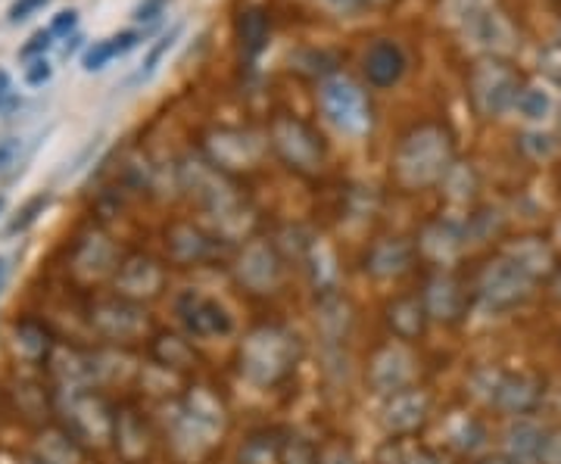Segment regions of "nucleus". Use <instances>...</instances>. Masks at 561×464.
Returning a JSON list of instances; mask_svg holds the SVG:
<instances>
[{
	"instance_id": "f257e3e1",
	"label": "nucleus",
	"mask_w": 561,
	"mask_h": 464,
	"mask_svg": "<svg viewBox=\"0 0 561 464\" xmlns=\"http://www.w3.org/2000/svg\"><path fill=\"white\" fill-rule=\"evenodd\" d=\"M456 165V135L446 121H419L397 143L390 175L405 194H419L434 184H443Z\"/></svg>"
},
{
	"instance_id": "f03ea898",
	"label": "nucleus",
	"mask_w": 561,
	"mask_h": 464,
	"mask_svg": "<svg viewBox=\"0 0 561 464\" xmlns=\"http://www.w3.org/2000/svg\"><path fill=\"white\" fill-rule=\"evenodd\" d=\"M181 187L197 200L203 216L213 224V234H219L225 243L247 237L253 224V209L238 184L228 178V172L216 169L209 160H194L181 165Z\"/></svg>"
},
{
	"instance_id": "7ed1b4c3",
	"label": "nucleus",
	"mask_w": 561,
	"mask_h": 464,
	"mask_svg": "<svg viewBox=\"0 0 561 464\" xmlns=\"http://www.w3.org/2000/svg\"><path fill=\"white\" fill-rule=\"evenodd\" d=\"M300 337L284 324H260L238 346V371L247 384L278 386L300 362Z\"/></svg>"
},
{
	"instance_id": "20e7f679",
	"label": "nucleus",
	"mask_w": 561,
	"mask_h": 464,
	"mask_svg": "<svg viewBox=\"0 0 561 464\" xmlns=\"http://www.w3.org/2000/svg\"><path fill=\"white\" fill-rule=\"evenodd\" d=\"M522 91V72L505 57H481L468 69V101L481 119H500Z\"/></svg>"
},
{
	"instance_id": "39448f33",
	"label": "nucleus",
	"mask_w": 561,
	"mask_h": 464,
	"mask_svg": "<svg viewBox=\"0 0 561 464\" xmlns=\"http://www.w3.org/2000/svg\"><path fill=\"white\" fill-rule=\"evenodd\" d=\"M268 147L275 150L278 156L290 172L297 175H319L324 169V160H328V150H324V141L321 135L302 121L300 116L294 113H278L272 125H268Z\"/></svg>"
},
{
	"instance_id": "423d86ee",
	"label": "nucleus",
	"mask_w": 561,
	"mask_h": 464,
	"mask_svg": "<svg viewBox=\"0 0 561 464\" xmlns=\"http://www.w3.org/2000/svg\"><path fill=\"white\" fill-rule=\"evenodd\" d=\"M540 281L537 271H530L527 265L518 263L512 253L502 250L496 259L483 265L478 281H474V297L493 312H505L530 300L534 287Z\"/></svg>"
},
{
	"instance_id": "0eeeda50",
	"label": "nucleus",
	"mask_w": 561,
	"mask_h": 464,
	"mask_svg": "<svg viewBox=\"0 0 561 464\" xmlns=\"http://www.w3.org/2000/svg\"><path fill=\"white\" fill-rule=\"evenodd\" d=\"M319 103L324 119L331 121L341 135L362 138L371 131V103L353 79L328 76L319 88Z\"/></svg>"
},
{
	"instance_id": "6e6552de",
	"label": "nucleus",
	"mask_w": 561,
	"mask_h": 464,
	"mask_svg": "<svg viewBox=\"0 0 561 464\" xmlns=\"http://www.w3.org/2000/svg\"><path fill=\"white\" fill-rule=\"evenodd\" d=\"M231 271H234V281L241 283L247 293L268 297V293H278L280 281H284V259H280L275 243L253 237L238 250Z\"/></svg>"
},
{
	"instance_id": "1a4fd4ad",
	"label": "nucleus",
	"mask_w": 561,
	"mask_h": 464,
	"mask_svg": "<svg viewBox=\"0 0 561 464\" xmlns=\"http://www.w3.org/2000/svg\"><path fill=\"white\" fill-rule=\"evenodd\" d=\"M265 143L256 131L247 128H213L206 135V156L221 172H241V169H256L265 153Z\"/></svg>"
},
{
	"instance_id": "9d476101",
	"label": "nucleus",
	"mask_w": 561,
	"mask_h": 464,
	"mask_svg": "<svg viewBox=\"0 0 561 464\" xmlns=\"http://www.w3.org/2000/svg\"><path fill=\"white\" fill-rule=\"evenodd\" d=\"M419 381V359L400 340H390L375 349L368 362V386L381 396H393Z\"/></svg>"
},
{
	"instance_id": "9b49d317",
	"label": "nucleus",
	"mask_w": 561,
	"mask_h": 464,
	"mask_svg": "<svg viewBox=\"0 0 561 464\" xmlns=\"http://www.w3.org/2000/svg\"><path fill=\"white\" fill-rule=\"evenodd\" d=\"M165 253L179 268H197L221 259L225 241L197 222H175L165 231Z\"/></svg>"
},
{
	"instance_id": "f8f14e48",
	"label": "nucleus",
	"mask_w": 561,
	"mask_h": 464,
	"mask_svg": "<svg viewBox=\"0 0 561 464\" xmlns=\"http://www.w3.org/2000/svg\"><path fill=\"white\" fill-rule=\"evenodd\" d=\"M179 318L187 330V337L197 340H216L234 334V315L213 297H203L197 290H187L179 297Z\"/></svg>"
},
{
	"instance_id": "ddd939ff",
	"label": "nucleus",
	"mask_w": 561,
	"mask_h": 464,
	"mask_svg": "<svg viewBox=\"0 0 561 464\" xmlns=\"http://www.w3.org/2000/svg\"><path fill=\"white\" fill-rule=\"evenodd\" d=\"M427 418H431V396L419 386L400 390L393 396H383L381 425L393 440L415 437L421 427L427 425Z\"/></svg>"
},
{
	"instance_id": "4468645a",
	"label": "nucleus",
	"mask_w": 561,
	"mask_h": 464,
	"mask_svg": "<svg viewBox=\"0 0 561 464\" xmlns=\"http://www.w3.org/2000/svg\"><path fill=\"white\" fill-rule=\"evenodd\" d=\"M483 399L505 415L524 418L542 399V384L530 374H490V384L483 390Z\"/></svg>"
},
{
	"instance_id": "2eb2a0df",
	"label": "nucleus",
	"mask_w": 561,
	"mask_h": 464,
	"mask_svg": "<svg viewBox=\"0 0 561 464\" xmlns=\"http://www.w3.org/2000/svg\"><path fill=\"white\" fill-rule=\"evenodd\" d=\"M421 300H424V309H427L431 322L456 324L468 312V305H471V290L453 271H443L440 268L437 275H431V281L424 283Z\"/></svg>"
},
{
	"instance_id": "dca6fc26",
	"label": "nucleus",
	"mask_w": 561,
	"mask_h": 464,
	"mask_svg": "<svg viewBox=\"0 0 561 464\" xmlns=\"http://www.w3.org/2000/svg\"><path fill=\"white\" fill-rule=\"evenodd\" d=\"M91 322L110 340H138L147 334V315L138 303L116 297V300H103L91 309Z\"/></svg>"
},
{
	"instance_id": "f3484780",
	"label": "nucleus",
	"mask_w": 561,
	"mask_h": 464,
	"mask_svg": "<svg viewBox=\"0 0 561 464\" xmlns=\"http://www.w3.org/2000/svg\"><path fill=\"white\" fill-rule=\"evenodd\" d=\"M415 259H419V243H412L409 237H381L365 253V275H371L375 281H393L409 275Z\"/></svg>"
},
{
	"instance_id": "a211bd4d",
	"label": "nucleus",
	"mask_w": 561,
	"mask_h": 464,
	"mask_svg": "<svg viewBox=\"0 0 561 464\" xmlns=\"http://www.w3.org/2000/svg\"><path fill=\"white\" fill-rule=\"evenodd\" d=\"M459 38L465 40L471 50L483 54V57H505V54H512V47L518 44V35H515L512 22L505 20V13H502L500 7L490 10V13H483L481 20L471 22L465 32H459Z\"/></svg>"
},
{
	"instance_id": "6ab92c4d",
	"label": "nucleus",
	"mask_w": 561,
	"mask_h": 464,
	"mask_svg": "<svg viewBox=\"0 0 561 464\" xmlns=\"http://www.w3.org/2000/svg\"><path fill=\"white\" fill-rule=\"evenodd\" d=\"M162 283H165V268H162L153 256H131L119 265L116 271V290L119 297L131 300V303H144L160 297Z\"/></svg>"
},
{
	"instance_id": "aec40b11",
	"label": "nucleus",
	"mask_w": 561,
	"mask_h": 464,
	"mask_svg": "<svg viewBox=\"0 0 561 464\" xmlns=\"http://www.w3.org/2000/svg\"><path fill=\"white\" fill-rule=\"evenodd\" d=\"M219 430H213L209 425H203L197 421L184 405L179 403L175 408V418H172V445H175V452H179L181 459H187V462H203L216 443H219Z\"/></svg>"
},
{
	"instance_id": "412c9836",
	"label": "nucleus",
	"mask_w": 561,
	"mask_h": 464,
	"mask_svg": "<svg viewBox=\"0 0 561 464\" xmlns=\"http://www.w3.org/2000/svg\"><path fill=\"white\" fill-rule=\"evenodd\" d=\"M468 246L465 241V224L449 222V219H437V222L424 224L419 237V256L431 259V263L443 268V265L456 263L461 250Z\"/></svg>"
},
{
	"instance_id": "4be33fe9",
	"label": "nucleus",
	"mask_w": 561,
	"mask_h": 464,
	"mask_svg": "<svg viewBox=\"0 0 561 464\" xmlns=\"http://www.w3.org/2000/svg\"><path fill=\"white\" fill-rule=\"evenodd\" d=\"M427 322H431V315L424 309L421 293H405V297H397L383 305V324L400 344H412V340L424 337Z\"/></svg>"
},
{
	"instance_id": "5701e85b",
	"label": "nucleus",
	"mask_w": 561,
	"mask_h": 464,
	"mask_svg": "<svg viewBox=\"0 0 561 464\" xmlns=\"http://www.w3.org/2000/svg\"><path fill=\"white\" fill-rule=\"evenodd\" d=\"M405 66H409V60H405L400 44L387 38L375 40L362 57V72H365L371 88H393L405 76Z\"/></svg>"
},
{
	"instance_id": "b1692460",
	"label": "nucleus",
	"mask_w": 561,
	"mask_h": 464,
	"mask_svg": "<svg viewBox=\"0 0 561 464\" xmlns=\"http://www.w3.org/2000/svg\"><path fill=\"white\" fill-rule=\"evenodd\" d=\"M69 415H72L76 433L81 440H91V443L110 440L113 430H116V418L106 411V405L101 399H94V396H84V393L69 396Z\"/></svg>"
},
{
	"instance_id": "393cba45",
	"label": "nucleus",
	"mask_w": 561,
	"mask_h": 464,
	"mask_svg": "<svg viewBox=\"0 0 561 464\" xmlns=\"http://www.w3.org/2000/svg\"><path fill=\"white\" fill-rule=\"evenodd\" d=\"M542 443H546V430L527 418L512 421L505 430V455L515 464H540Z\"/></svg>"
},
{
	"instance_id": "a878e982",
	"label": "nucleus",
	"mask_w": 561,
	"mask_h": 464,
	"mask_svg": "<svg viewBox=\"0 0 561 464\" xmlns=\"http://www.w3.org/2000/svg\"><path fill=\"white\" fill-rule=\"evenodd\" d=\"M316 324H319V330L331 344L343 340L350 324H353V309L346 303V297L334 293V290H324L319 305H316Z\"/></svg>"
},
{
	"instance_id": "bb28decb",
	"label": "nucleus",
	"mask_w": 561,
	"mask_h": 464,
	"mask_svg": "<svg viewBox=\"0 0 561 464\" xmlns=\"http://www.w3.org/2000/svg\"><path fill=\"white\" fill-rule=\"evenodd\" d=\"M238 44H241L243 60L253 62L268 44V13L262 7H243L238 13Z\"/></svg>"
},
{
	"instance_id": "cd10ccee",
	"label": "nucleus",
	"mask_w": 561,
	"mask_h": 464,
	"mask_svg": "<svg viewBox=\"0 0 561 464\" xmlns=\"http://www.w3.org/2000/svg\"><path fill=\"white\" fill-rule=\"evenodd\" d=\"M500 0H437V22L449 32H465L474 20H481L483 13L496 10Z\"/></svg>"
},
{
	"instance_id": "c85d7f7f",
	"label": "nucleus",
	"mask_w": 561,
	"mask_h": 464,
	"mask_svg": "<svg viewBox=\"0 0 561 464\" xmlns=\"http://www.w3.org/2000/svg\"><path fill=\"white\" fill-rule=\"evenodd\" d=\"M113 437H116V445H119L122 455L128 462L147 459V452H150V433H147V427H144V421H140L135 411H122L119 418H116Z\"/></svg>"
},
{
	"instance_id": "c756f323",
	"label": "nucleus",
	"mask_w": 561,
	"mask_h": 464,
	"mask_svg": "<svg viewBox=\"0 0 561 464\" xmlns=\"http://www.w3.org/2000/svg\"><path fill=\"white\" fill-rule=\"evenodd\" d=\"M153 356L162 368H172V371H191L197 364V349L181 334H160L153 344Z\"/></svg>"
},
{
	"instance_id": "7c9ffc66",
	"label": "nucleus",
	"mask_w": 561,
	"mask_h": 464,
	"mask_svg": "<svg viewBox=\"0 0 561 464\" xmlns=\"http://www.w3.org/2000/svg\"><path fill=\"white\" fill-rule=\"evenodd\" d=\"M79 268L84 275H103L110 271V263H113V243L106 241L103 234H88L79 246Z\"/></svg>"
},
{
	"instance_id": "2f4dec72",
	"label": "nucleus",
	"mask_w": 561,
	"mask_h": 464,
	"mask_svg": "<svg viewBox=\"0 0 561 464\" xmlns=\"http://www.w3.org/2000/svg\"><path fill=\"white\" fill-rule=\"evenodd\" d=\"M278 433H253L250 440H243L241 452H238V464H278Z\"/></svg>"
},
{
	"instance_id": "473e14b6",
	"label": "nucleus",
	"mask_w": 561,
	"mask_h": 464,
	"mask_svg": "<svg viewBox=\"0 0 561 464\" xmlns=\"http://www.w3.org/2000/svg\"><path fill=\"white\" fill-rule=\"evenodd\" d=\"M278 464H321V449L302 433H280Z\"/></svg>"
},
{
	"instance_id": "72a5a7b5",
	"label": "nucleus",
	"mask_w": 561,
	"mask_h": 464,
	"mask_svg": "<svg viewBox=\"0 0 561 464\" xmlns=\"http://www.w3.org/2000/svg\"><path fill=\"white\" fill-rule=\"evenodd\" d=\"M515 109H518L527 121H540L549 116L552 101H549V94L540 91V88H524L522 94H518V101H515Z\"/></svg>"
},
{
	"instance_id": "f704fd0d",
	"label": "nucleus",
	"mask_w": 561,
	"mask_h": 464,
	"mask_svg": "<svg viewBox=\"0 0 561 464\" xmlns=\"http://www.w3.org/2000/svg\"><path fill=\"white\" fill-rule=\"evenodd\" d=\"M119 57V47H116V40L106 38V40H94L88 50H84V57H81V66L88 69V72H98L103 69L110 60H116Z\"/></svg>"
},
{
	"instance_id": "c9c22d12",
	"label": "nucleus",
	"mask_w": 561,
	"mask_h": 464,
	"mask_svg": "<svg viewBox=\"0 0 561 464\" xmlns=\"http://www.w3.org/2000/svg\"><path fill=\"white\" fill-rule=\"evenodd\" d=\"M179 35H181V25H175V28H172L169 35H162V38L157 40V44H153V50L147 54V60H144V69H140V76H138L140 81L150 79V76H153V72L160 69L162 57H165V54H169V50L175 47V40H179Z\"/></svg>"
},
{
	"instance_id": "e433bc0d",
	"label": "nucleus",
	"mask_w": 561,
	"mask_h": 464,
	"mask_svg": "<svg viewBox=\"0 0 561 464\" xmlns=\"http://www.w3.org/2000/svg\"><path fill=\"white\" fill-rule=\"evenodd\" d=\"M522 150L530 160H552L556 156V141L549 135H522Z\"/></svg>"
},
{
	"instance_id": "4c0bfd02",
	"label": "nucleus",
	"mask_w": 561,
	"mask_h": 464,
	"mask_svg": "<svg viewBox=\"0 0 561 464\" xmlns=\"http://www.w3.org/2000/svg\"><path fill=\"white\" fill-rule=\"evenodd\" d=\"M44 206H47V194H41V197H35V200L25 202V209H22L20 216L10 222V228H7V231H10V234H22L25 228H32V224H35V219H38L41 212H44Z\"/></svg>"
},
{
	"instance_id": "58836bf2",
	"label": "nucleus",
	"mask_w": 561,
	"mask_h": 464,
	"mask_svg": "<svg viewBox=\"0 0 561 464\" xmlns=\"http://www.w3.org/2000/svg\"><path fill=\"white\" fill-rule=\"evenodd\" d=\"M50 38H54V35H50V28H47V32H35L32 38L22 44V50H20L22 60H41V57L50 50V44H54Z\"/></svg>"
},
{
	"instance_id": "ea45409f",
	"label": "nucleus",
	"mask_w": 561,
	"mask_h": 464,
	"mask_svg": "<svg viewBox=\"0 0 561 464\" xmlns=\"http://www.w3.org/2000/svg\"><path fill=\"white\" fill-rule=\"evenodd\" d=\"M321 464H359V459L350 445L337 440V443H328L321 449Z\"/></svg>"
},
{
	"instance_id": "a19ab883",
	"label": "nucleus",
	"mask_w": 561,
	"mask_h": 464,
	"mask_svg": "<svg viewBox=\"0 0 561 464\" xmlns=\"http://www.w3.org/2000/svg\"><path fill=\"white\" fill-rule=\"evenodd\" d=\"M319 7L324 10V13H331V16H356V13H362L359 0H319Z\"/></svg>"
},
{
	"instance_id": "79ce46f5",
	"label": "nucleus",
	"mask_w": 561,
	"mask_h": 464,
	"mask_svg": "<svg viewBox=\"0 0 561 464\" xmlns=\"http://www.w3.org/2000/svg\"><path fill=\"white\" fill-rule=\"evenodd\" d=\"M540 464H561V430L546 433V443H542Z\"/></svg>"
},
{
	"instance_id": "37998d69",
	"label": "nucleus",
	"mask_w": 561,
	"mask_h": 464,
	"mask_svg": "<svg viewBox=\"0 0 561 464\" xmlns=\"http://www.w3.org/2000/svg\"><path fill=\"white\" fill-rule=\"evenodd\" d=\"M41 7H47V0H13V7H10V22H22L28 20L32 13H38Z\"/></svg>"
},
{
	"instance_id": "c03bdc74",
	"label": "nucleus",
	"mask_w": 561,
	"mask_h": 464,
	"mask_svg": "<svg viewBox=\"0 0 561 464\" xmlns=\"http://www.w3.org/2000/svg\"><path fill=\"white\" fill-rule=\"evenodd\" d=\"M76 25H79V13L76 10H62L50 22V35H66L69 38V32H76Z\"/></svg>"
},
{
	"instance_id": "a18cd8bd",
	"label": "nucleus",
	"mask_w": 561,
	"mask_h": 464,
	"mask_svg": "<svg viewBox=\"0 0 561 464\" xmlns=\"http://www.w3.org/2000/svg\"><path fill=\"white\" fill-rule=\"evenodd\" d=\"M50 76H54V69H50V62L44 60H32V66L25 69V81L32 84V88H38V84H44V81H50Z\"/></svg>"
},
{
	"instance_id": "49530a36",
	"label": "nucleus",
	"mask_w": 561,
	"mask_h": 464,
	"mask_svg": "<svg viewBox=\"0 0 561 464\" xmlns=\"http://www.w3.org/2000/svg\"><path fill=\"white\" fill-rule=\"evenodd\" d=\"M165 3H169V0H144L138 10H135V20L138 22L160 20L162 10H165Z\"/></svg>"
},
{
	"instance_id": "de8ad7c7",
	"label": "nucleus",
	"mask_w": 561,
	"mask_h": 464,
	"mask_svg": "<svg viewBox=\"0 0 561 464\" xmlns=\"http://www.w3.org/2000/svg\"><path fill=\"white\" fill-rule=\"evenodd\" d=\"M13 103V91H10V76L0 69V109Z\"/></svg>"
},
{
	"instance_id": "09e8293b",
	"label": "nucleus",
	"mask_w": 561,
	"mask_h": 464,
	"mask_svg": "<svg viewBox=\"0 0 561 464\" xmlns=\"http://www.w3.org/2000/svg\"><path fill=\"white\" fill-rule=\"evenodd\" d=\"M393 0H359L362 10H383V7H390Z\"/></svg>"
},
{
	"instance_id": "8fccbe9b",
	"label": "nucleus",
	"mask_w": 561,
	"mask_h": 464,
	"mask_svg": "<svg viewBox=\"0 0 561 464\" xmlns=\"http://www.w3.org/2000/svg\"><path fill=\"white\" fill-rule=\"evenodd\" d=\"M7 278H10V263L0 256V293H3V287H7Z\"/></svg>"
},
{
	"instance_id": "3c124183",
	"label": "nucleus",
	"mask_w": 561,
	"mask_h": 464,
	"mask_svg": "<svg viewBox=\"0 0 561 464\" xmlns=\"http://www.w3.org/2000/svg\"><path fill=\"white\" fill-rule=\"evenodd\" d=\"M474 464H515L508 455H486V459H481V462Z\"/></svg>"
},
{
	"instance_id": "603ef678",
	"label": "nucleus",
	"mask_w": 561,
	"mask_h": 464,
	"mask_svg": "<svg viewBox=\"0 0 561 464\" xmlns=\"http://www.w3.org/2000/svg\"><path fill=\"white\" fill-rule=\"evenodd\" d=\"M549 287H552V297L561 303V268L552 275V283H549Z\"/></svg>"
},
{
	"instance_id": "864d4df0",
	"label": "nucleus",
	"mask_w": 561,
	"mask_h": 464,
	"mask_svg": "<svg viewBox=\"0 0 561 464\" xmlns=\"http://www.w3.org/2000/svg\"><path fill=\"white\" fill-rule=\"evenodd\" d=\"M79 35H72V38H69V44H66V57H69V54H72V50H76V47H79Z\"/></svg>"
},
{
	"instance_id": "5fc2aeb1",
	"label": "nucleus",
	"mask_w": 561,
	"mask_h": 464,
	"mask_svg": "<svg viewBox=\"0 0 561 464\" xmlns=\"http://www.w3.org/2000/svg\"><path fill=\"white\" fill-rule=\"evenodd\" d=\"M28 464H47V462H41V459H32V462H28Z\"/></svg>"
},
{
	"instance_id": "6e6d98bb",
	"label": "nucleus",
	"mask_w": 561,
	"mask_h": 464,
	"mask_svg": "<svg viewBox=\"0 0 561 464\" xmlns=\"http://www.w3.org/2000/svg\"><path fill=\"white\" fill-rule=\"evenodd\" d=\"M0 209H3V197H0Z\"/></svg>"
},
{
	"instance_id": "4d7b16f0",
	"label": "nucleus",
	"mask_w": 561,
	"mask_h": 464,
	"mask_svg": "<svg viewBox=\"0 0 561 464\" xmlns=\"http://www.w3.org/2000/svg\"><path fill=\"white\" fill-rule=\"evenodd\" d=\"M559 405H561V393H559Z\"/></svg>"
}]
</instances>
